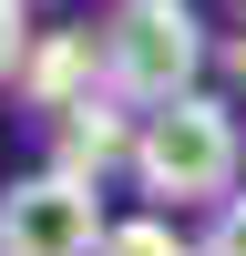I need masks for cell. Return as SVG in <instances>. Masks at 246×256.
<instances>
[{
  "instance_id": "obj_1",
  "label": "cell",
  "mask_w": 246,
  "mask_h": 256,
  "mask_svg": "<svg viewBox=\"0 0 246 256\" xmlns=\"http://www.w3.org/2000/svg\"><path fill=\"white\" fill-rule=\"evenodd\" d=\"M236 174H246V134L216 92L174 102V113H144V144H134V184L154 195V216L174 205H236Z\"/></svg>"
},
{
  "instance_id": "obj_2",
  "label": "cell",
  "mask_w": 246,
  "mask_h": 256,
  "mask_svg": "<svg viewBox=\"0 0 246 256\" xmlns=\"http://www.w3.org/2000/svg\"><path fill=\"white\" fill-rule=\"evenodd\" d=\"M195 72H205V20L184 0H123L102 20V82H113V102L174 113V102H195Z\"/></svg>"
},
{
  "instance_id": "obj_3",
  "label": "cell",
  "mask_w": 246,
  "mask_h": 256,
  "mask_svg": "<svg viewBox=\"0 0 246 256\" xmlns=\"http://www.w3.org/2000/svg\"><path fill=\"white\" fill-rule=\"evenodd\" d=\"M113 216H102V184L82 174H20L0 195V256H102Z\"/></svg>"
},
{
  "instance_id": "obj_4",
  "label": "cell",
  "mask_w": 246,
  "mask_h": 256,
  "mask_svg": "<svg viewBox=\"0 0 246 256\" xmlns=\"http://www.w3.org/2000/svg\"><path fill=\"white\" fill-rule=\"evenodd\" d=\"M113 82H102V31H52L31 52V72H20V102H31L41 123H62V113H82V102H102Z\"/></svg>"
},
{
  "instance_id": "obj_5",
  "label": "cell",
  "mask_w": 246,
  "mask_h": 256,
  "mask_svg": "<svg viewBox=\"0 0 246 256\" xmlns=\"http://www.w3.org/2000/svg\"><path fill=\"white\" fill-rule=\"evenodd\" d=\"M134 144H144V123H123V102L102 92V102H82V113L52 123V174L102 184V164H134Z\"/></svg>"
},
{
  "instance_id": "obj_6",
  "label": "cell",
  "mask_w": 246,
  "mask_h": 256,
  "mask_svg": "<svg viewBox=\"0 0 246 256\" xmlns=\"http://www.w3.org/2000/svg\"><path fill=\"white\" fill-rule=\"evenodd\" d=\"M102 256H205V246H184L174 216H123L113 236H102Z\"/></svg>"
},
{
  "instance_id": "obj_7",
  "label": "cell",
  "mask_w": 246,
  "mask_h": 256,
  "mask_svg": "<svg viewBox=\"0 0 246 256\" xmlns=\"http://www.w3.org/2000/svg\"><path fill=\"white\" fill-rule=\"evenodd\" d=\"M31 52H41V41H31V20H20V0H0V82L31 72Z\"/></svg>"
},
{
  "instance_id": "obj_8",
  "label": "cell",
  "mask_w": 246,
  "mask_h": 256,
  "mask_svg": "<svg viewBox=\"0 0 246 256\" xmlns=\"http://www.w3.org/2000/svg\"><path fill=\"white\" fill-rule=\"evenodd\" d=\"M205 256H246V195L216 205V226H205Z\"/></svg>"
},
{
  "instance_id": "obj_9",
  "label": "cell",
  "mask_w": 246,
  "mask_h": 256,
  "mask_svg": "<svg viewBox=\"0 0 246 256\" xmlns=\"http://www.w3.org/2000/svg\"><path fill=\"white\" fill-rule=\"evenodd\" d=\"M226 62H236V72H246V31H236V52H226Z\"/></svg>"
},
{
  "instance_id": "obj_10",
  "label": "cell",
  "mask_w": 246,
  "mask_h": 256,
  "mask_svg": "<svg viewBox=\"0 0 246 256\" xmlns=\"http://www.w3.org/2000/svg\"><path fill=\"white\" fill-rule=\"evenodd\" d=\"M236 10H246V0H236Z\"/></svg>"
}]
</instances>
